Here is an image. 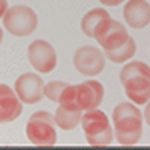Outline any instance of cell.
<instances>
[{
	"label": "cell",
	"instance_id": "cell-1",
	"mask_svg": "<svg viewBox=\"0 0 150 150\" xmlns=\"http://www.w3.org/2000/svg\"><path fill=\"white\" fill-rule=\"evenodd\" d=\"M142 118L144 114L134 102H120L112 112L114 138L124 146L136 144L142 136Z\"/></svg>",
	"mask_w": 150,
	"mask_h": 150
},
{
	"label": "cell",
	"instance_id": "cell-2",
	"mask_svg": "<svg viewBox=\"0 0 150 150\" xmlns=\"http://www.w3.org/2000/svg\"><path fill=\"white\" fill-rule=\"evenodd\" d=\"M104 98V86L96 80H86L82 84H76V86H66L64 92L60 96L58 104L60 106H66V108H72V110H92V108H98L100 102Z\"/></svg>",
	"mask_w": 150,
	"mask_h": 150
},
{
	"label": "cell",
	"instance_id": "cell-3",
	"mask_svg": "<svg viewBox=\"0 0 150 150\" xmlns=\"http://www.w3.org/2000/svg\"><path fill=\"white\" fill-rule=\"evenodd\" d=\"M80 124L88 144H92V146H108L114 140V128L110 124L108 116L98 108L84 110Z\"/></svg>",
	"mask_w": 150,
	"mask_h": 150
},
{
	"label": "cell",
	"instance_id": "cell-4",
	"mask_svg": "<svg viewBox=\"0 0 150 150\" xmlns=\"http://www.w3.org/2000/svg\"><path fill=\"white\" fill-rule=\"evenodd\" d=\"M26 136L36 146H52L56 144V120L54 114L46 110H38L26 122Z\"/></svg>",
	"mask_w": 150,
	"mask_h": 150
},
{
	"label": "cell",
	"instance_id": "cell-5",
	"mask_svg": "<svg viewBox=\"0 0 150 150\" xmlns=\"http://www.w3.org/2000/svg\"><path fill=\"white\" fill-rule=\"evenodd\" d=\"M2 24L6 28V32H10L12 36H30L38 26V16L30 6H8V10L2 18Z\"/></svg>",
	"mask_w": 150,
	"mask_h": 150
},
{
	"label": "cell",
	"instance_id": "cell-6",
	"mask_svg": "<svg viewBox=\"0 0 150 150\" xmlns=\"http://www.w3.org/2000/svg\"><path fill=\"white\" fill-rule=\"evenodd\" d=\"M104 50L96 46H82L74 52V68L84 76H96L104 70Z\"/></svg>",
	"mask_w": 150,
	"mask_h": 150
},
{
	"label": "cell",
	"instance_id": "cell-7",
	"mask_svg": "<svg viewBox=\"0 0 150 150\" xmlns=\"http://www.w3.org/2000/svg\"><path fill=\"white\" fill-rule=\"evenodd\" d=\"M96 42L102 46V50H114V48L122 46L128 38V32L122 22H116L112 18H106L100 22V26L96 28Z\"/></svg>",
	"mask_w": 150,
	"mask_h": 150
},
{
	"label": "cell",
	"instance_id": "cell-8",
	"mask_svg": "<svg viewBox=\"0 0 150 150\" xmlns=\"http://www.w3.org/2000/svg\"><path fill=\"white\" fill-rule=\"evenodd\" d=\"M28 60L32 64V68L46 74L52 72L56 68V50L54 46L46 42V40H34L30 46H28Z\"/></svg>",
	"mask_w": 150,
	"mask_h": 150
},
{
	"label": "cell",
	"instance_id": "cell-9",
	"mask_svg": "<svg viewBox=\"0 0 150 150\" xmlns=\"http://www.w3.org/2000/svg\"><path fill=\"white\" fill-rule=\"evenodd\" d=\"M44 80L34 74V72H26L22 76H18L14 82V90L18 94V98L24 104H36L44 98Z\"/></svg>",
	"mask_w": 150,
	"mask_h": 150
},
{
	"label": "cell",
	"instance_id": "cell-10",
	"mask_svg": "<svg viewBox=\"0 0 150 150\" xmlns=\"http://www.w3.org/2000/svg\"><path fill=\"white\" fill-rule=\"evenodd\" d=\"M22 100L18 98V94L14 88L0 84V124L14 122L18 116L22 114Z\"/></svg>",
	"mask_w": 150,
	"mask_h": 150
},
{
	"label": "cell",
	"instance_id": "cell-11",
	"mask_svg": "<svg viewBox=\"0 0 150 150\" xmlns=\"http://www.w3.org/2000/svg\"><path fill=\"white\" fill-rule=\"evenodd\" d=\"M124 20L132 28H144L150 24V4L146 0H128L124 6Z\"/></svg>",
	"mask_w": 150,
	"mask_h": 150
},
{
	"label": "cell",
	"instance_id": "cell-12",
	"mask_svg": "<svg viewBox=\"0 0 150 150\" xmlns=\"http://www.w3.org/2000/svg\"><path fill=\"white\" fill-rule=\"evenodd\" d=\"M128 100L134 104H146L150 100V78L146 76H132L122 82Z\"/></svg>",
	"mask_w": 150,
	"mask_h": 150
},
{
	"label": "cell",
	"instance_id": "cell-13",
	"mask_svg": "<svg viewBox=\"0 0 150 150\" xmlns=\"http://www.w3.org/2000/svg\"><path fill=\"white\" fill-rule=\"evenodd\" d=\"M54 120H56L58 128H62V130H72V128H76L80 124L82 110H72V108H66V106H60V104H58Z\"/></svg>",
	"mask_w": 150,
	"mask_h": 150
},
{
	"label": "cell",
	"instance_id": "cell-14",
	"mask_svg": "<svg viewBox=\"0 0 150 150\" xmlns=\"http://www.w3.org/2000/svg\"><path fill=\"white\" fill-rule=\"evenodd\" d=\"M106 18H110L108 16V12L104 10V8H94V10L86 12L84 14V18H82V32L88 36V38H94V34H96V28L100 26V22L102 20H106Z\"/></svg>",
	"mask_w": 150,
	"mask_h": 150
},
{
	"label": "cell",
	"instance_id": "cell-15",
	"mask_svg": "<svg viewBox=\"0 0 150 150\" xmlns=\"http://www.w3.org/2000/svg\"><path fill=\"white\" fill-rule=\"evenodd\" d=\"M136 54V42L128 36L126 42L122 44V46L114 48V50H104V56L108 58L110 62H126L130 58Z\"/></svg>",
	"mask_w": 150,
	"mask_h": 150
},
{
	"label": "cell",
	"instance_id": "cell-16",
	"mask_svg": "<svg viewBox=\"0 0 150 150\" xmlns=\"http://www.w3.org/2000/svg\"><path fill=\"white\" fill-rule=\"evenodd\" d=\"M132 76H146V78H150V66L144 64V62H140V60L124 64V68L120 70V82L128 80Z\"/></svg>",
	"mask_w": 150,
	"mask_h": 150
},
{
	"label": "cell",
	"instance_id": "cell-17",
	"mask_svg": "<svg viewBox=\"0 0 150 150\" xmlns=\"http://www.w3.org/2000/svg\"><path fill=\"white\" fill-rule=\"evenodd\" d=\"M66 86H68L66 82H60V80H52V82H48L46 86H44V96H46L48 100H52V102H58Z\"/></svg>",
	"mask_w": 150,
	"mask_h": 150
},
{
	"label": "cell",
	"instance_id": "cell-18",
	"mask_svg": "<svg viewBox=\"0 0 150 150\" xmlns=\"http://www.w3.org/2000/svg\"><path fill=\"white\" fill-rule=\"evenodd\" d=\"M6 10H8V4H6V0H0V20L4 18Z\"/></svg>",
	"mask_w": 150,
	"mask_h": 150
},
{
	"label": "cell",
	"instance_id": "cell-19",
	"mask_svg": "<svg viewBox=\"0 0 150 150\" xmlns=\"http://www.w3.org/2000/svg\"><path fill=\"white\" fill-rule=\"evenodd\" d=\"M100 2H102V6H118L124 0H100Z\"/></svg>",
	"mask_w": 150,
	"mask_h": 150
},
{
	"label": "cell",
	"instance_id": "cell-20",
	"mask_svg": "<svg viewBox=\"0 0 150 150\" xmlns=\"http://www.w3.org/2000/svg\"><path fill=\"white\" fill-rule=\"evenodd\" d=\"M144 120L148 122V126H150V100L146 102V108H144Z\"/></svg>",
	"mask_w": 150,
	"mask_h": 150
},
{
	"label": "cell",
	"instance_id": "cell-21",
	"mask_svg": "<svg viewBox=\"0 0 150 150\" xmlns=\"http://www.w3.org/2000/svg\"><path fill=\"white\" fill-rule=\"evenodd\" d=\"M0 44H2V28H0Z\"/></svg>",
	"mask_w": 150,
	"mask_h": 150
}]
</instances>
